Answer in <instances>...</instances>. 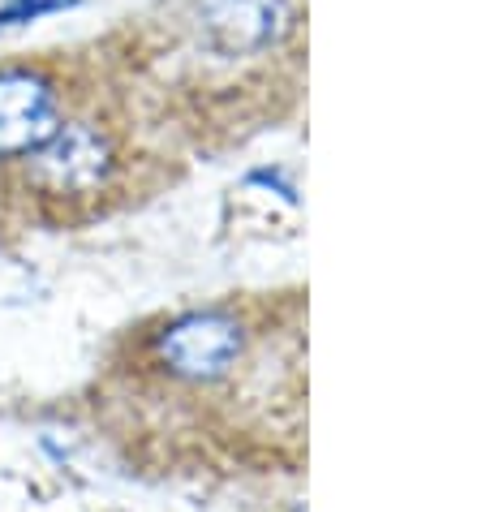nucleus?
Returning a JSON list of instances; mask_svg holds the SVG:
<instances>
[{"label":"nucleus","mask_w":486,"mask_h":512,"mask_svg":"<svg viewBox=\"0 0 486 512\" xmlns=\"http://www.w3.org/2000/svg\"><path fill=\"white\" fill-rule=\"evenodd\" d=\"M130 474L302 482L310 469V284L185 297L125 323L78 396Z\"/></svg>","instance_id":"1"},{"label":"nucleus","mask_w":486,"mask_h":512,"mask_svg":"<svg viewBox=\"0 0 486 512\" xmlns=\"http://www.w3.org/2000/svg\"><path fill=\"white\" fill-rule=\"evenodd\" d=\"M26 186L39 203L52 207H87L112 190L121 173V151L108 125L87 117H65L31 160H22Z\"/></svg>","instance_id":"2"},{"label":"nucleus","mask_w":486,"mask_h":512,"mask_svg":"<svg viewBox=\"0 0 486 512\" xmlns=\"http://www.w3.org/2000/svg\"><path fill=\"white\" fill-rule=\"evenodd\" d=\"M198 44L220 61H246L284 44L293 31L289 0H198L194 9Z\"/></svg>","instance_id":"3"},{"label":"nucleus","mask_w":486,"mask_h":512,"mask_svg":"<svg viewBox=\"0 0 486 512\" xmlns=\"http://www.w3.org/2000/svg\"><path fill=\"white\" fill-rule=\"evenodd\" d=\"M61 87L39 69H0V160H31L61 130Z\"/></svg>","instance_id":"4"},{"label":"nucleus","mask_w":486,"mask_h":512,"mask_svg":"<svg viewBox=\"0 0 486 512\" xmlns=\"http://www.w3.org/2000/svg\"><path fill=\"white\" fill-rule=\"evenodd\" d=\"M271 512H306V504L302 500H284L280 508H271Z\"/></svg>","instance_id":"5"}]
</instances>
